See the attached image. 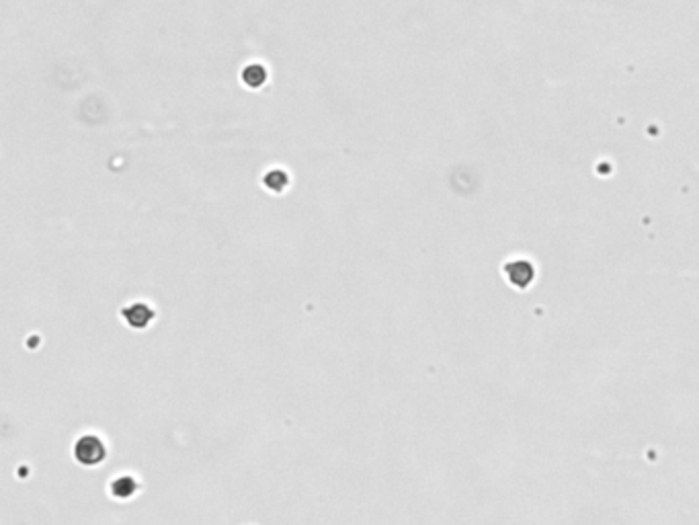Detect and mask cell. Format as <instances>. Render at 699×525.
Listing matches in <instances>:
<instances>
[{
	"label": "cell",
	"instance_id": "cell-1",
	"mask_svg": "<svg viewBox=\"0 0 699 525\" xmlns=\"http://www.w3.org/2000/svg\"><path fill=\"white\" fill-rule=\"evenodd\" d=\"M74 460L84 468L101 466L107 460V444L95 433H84L74 444Z\"/></svg>",
	"mask_w": 699,
	"mask_h": 525
},
{
	"label": "cell",
	"instance_id": "cell-2",
	"mask_svg": "<svg viewBox=\"0 0 699 525\" xmlns=\"http://www.w3.org/2000/svg\"><path fill=\"white\" fill-rule=\"evenodd\" d=\"M121 316L127 322V327H132L136 331H144L152 324L156 314H154L152 306H148L144 301H134V304H129L121 310Z\"/></svg>",
	"mask_w": 699,
	"mask_h": 525
},
{
	"label": "cell",
	"instance_id": "cell-3",
	"mask_svg": "<svg viewBox=\"0 0 699 525\" xmlns=\"http://www.w3.org/2000/svg\"><path fill=\"white\" fill-rule=\"evenodd\" d=\"M138 488H140V483H138L134 476H129V474H121V476H117V478L109 485V492L111 496L125 501V499H132V496L138 492Z\"/></svg>",
	"mask_w": 699,
	"mask_h": 525
}]
</instances>
